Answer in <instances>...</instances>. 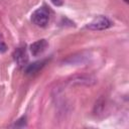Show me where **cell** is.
I'll return each instance as SVG.
<instances>
[{
  "label": "cell",
  "mask_w": 129,
  "mask_h": 129,
  "mask_svg": "<svg viewBox=\"0 0 129 129\" xmlns=\"http://www.w3.org/2000/svg\"><path fill=\"white\" fill-rule=\"evenodd\" d=\"M13 57L15 62L19 66V67H25L27 64L28 61V56L26 53V50L24 47H18L16 48V50L13 53Z\"/></svg>",
  "instance_id": "obj_3"
},
{
  "label": "cell",
  "mask_w": 129,
  "mask_h": 129,
  "mask_svg": "<svg viewBox=\"0 0 129 129\" xmlns=\"http://www.w3.org/2000/svg\"><path fill=\"white\" fill-rule=\"evenodd\" d=\"M7 50V45L5 43V40H4V37L2 35V33L0 32V53H3Z\"/></svg>",
  "instance_id": "obj_6"
},
{
  "label": "cell",
  "mask_w": 129,
  "mask_h": 129,
  "mask_svg": "<svg viewBox=\"0 0 129 129\" xmlns=\"http://www.w3.org/2000/svg\"><path fill=\"white\" fill-rule=\"evenodd\" d=\"M45 62H46V60H39V61H35L31 64H28L25 68V73L27 75H35L44 67Z\"/></svg>",
  "instance_id": "obj_5"
},
{
  "label": "cell",
  "mask_w": 129,
  "mask_h": 129,
  "mask_svg": "<svg viewBox=\"0 0 129 129\" xmlns=\"http://www.w3.org/2000/svg\"><path fill=\"white\" fill-rule=\"evenodd\" d=\"M124 1H125V2H128V0H124Z\"/></svg>",
  "instance_id": "obj_9"
},
{
  "label": "cell",
  "mask_w": 129,
  "mask_h": 129,
  "mask_svg": "<svg viewBox=\"0 0 129 129\" xmlns=\"http://www.w3.org/2000/svg\"><path fill=\"white\" fill-rule=\"evenodd\" d=\"M25 121H26V118L25 117H21L20 119L17 120V122L15 123V126L16 127H23V126H25Z\"/></svg>",
  "instance_id": "obj_7"
},
{
  "label": "cell",
  "mask_w": 129,
  "mask_h": 129,
  "mask_svg": "<svg viewBox=\"0 0 129 129\" xmlns=\"http://www.w3.org/2000/svg\"><path fill=\"white\" fill-rule=\"evenodd\" d=\"M50 1L55 6H61L63 4V0H50Z\"/></svg>",
  "instance_id": "obj_8"
},
{
  "label": "cell",
  "mask_w": 129,
  "mask_h": 129,
  "mask_svg": "<svg viewBox=\"0 0 129 129\" xmlns=\"http://www.w3.org/2000/svg\"><path fill=\"white\" fill-rule=\"evenodd\" d=\"M47 46V42L45 39H40V40H37L33 43L30 44L29 46V49H30V52L32 53V55H38L40 53H42L44 51V49L46 48Z\"/></svg>",
  "instance_id": "obj_4"
},
{
  "label": "cell",
  "mask_w": 129,
  "mask_h": 129,
  "mask_svg": "<svg viewBox=\"0 0 129 129\" xmlns=\"http://www.w3.org/2000/svg\"><path fill=\"white\" fill-rule=\"evenodd\" d=\"M31 21L39 26L44 27L49 21V11L46 7H39L31 14Z\"/></svg>",
  "instance_id": "obj_1"
},
{
  "label": "cell",
  "mask_w": 129,
  "mask_h": 129,
  "mask_svg": "<svg viewBox=\"0 0 129 129\" xmlns=\"http://www.w3.org/2000/svg\"><path fill=\"white\" fill-rule=\"evenodd\" d=\"M112 25V22L106 17V16H98L96 17L92 22H90L89 24H87V28L91 29V30H104L109 28Z\"/></svg>",
  "instance_id": "obj_2"
}]
</instances>
